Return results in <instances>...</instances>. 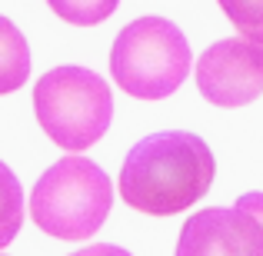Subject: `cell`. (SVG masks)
I'll return each instance as SVG.
<instances>
[{"label":"cell","mask_w":263,"mask_h":256,"mask_svg":"<svg viewBox=\"0 0 263 256\" xmlns=\"http://www.w3.org/2000/svg\"><path fill=\"white\" fill-rule=\"evenodd\" d=\"M217 160L203 136L186 130L150 133L127 153L120 167L123 203L147 216H174L206 196Z\"/></svg>","instance_id":"obj_1"},{"label":"cell","mask_w":263,"mask_h":256,"mask_svg":"<svg viewBox=\"0 0 263 256\" xmlns=\"http://www.w3.org/2000/svg\"><path fill=\"white\" fill-rule=\"evenodd\" d=\"M114 206V183L93 160L73 153L40 173L30 190V220L53 240L80 243L103 226Z\"/></svg>","instance_id":"obj_2"},{"label":"cell","mask_w":263,"mask_h":256,"mask_svg":"<svg viewBox=\"0 0 263 256\" xmlns=\"http://www.w3.org/2000/svg\"><path fill=\"white\" fill-rule=\"evenodd\" d=\"M33 113L60 150L84 153L110 130L114 93L87 67H53L33 84Z\"/></svg>","instance_id":"obj_3"},{"label":"cell","mask_w":263,"mask_h":256,"mask_svg":"<svg viewBox=\"0 0 263 256\" xmlns=\"http://www.w3.org/2000/svg\"><path fill=\"white\" fill-rule=\"evenodd\" d=\"M110 73L123 93L137 100H163L177 93L190 73V44L170 20L137 17L110 47Z\"/></svg>","instance_id":"obj_4"},{"label":"cell","mask_w":263,"mask_h":256,"mask_svg":"<svg viewBox=\"0 0 263 256\" xmlns=\"http://www.w3.org/2000/svg\"><path fill=\"white\" fill-rule=\"evenodd\" d=\"M174 256H263V193L186 216Z\"/></svg>","instance_id":"obj_5"},{"label":"cell","mask_w":263,"mask_h":256,"mask_svg":"<svg viewBox=\"0 0 263 256\" xmlns=\"http://www.w3.org/2000/svg\"><path fill=\"white\" fill-rule=\"evenodd\" d=\"M200 96L213 107H247L263 93V47L247 37L210 44L197 60Z\"/></svg>","instance_id":"obj_6"},{"label":"cell","mask_w":263,"mask_h":256,"mask_svg":"<svg viewBox=\"0 0 263 256\" xmlns=\"http://www.w3.org/2000/svg\"><path fill=\"white\" fill-rule=\"evenodd\" d=\"M30 77V47L13 20L0 17V96L20 90Z\"/></svg>","instance_id":"obj_7"},{"label":"cell","mask_w":263,"mask_h":256,"mask_svg":"<svg viewBox=\"0 0 263 256\" xmlns=\"http://www.w3.org/2000/svg\"><path fill=\"white\" fill-rule=\"evenodd\" d=\"M20 226H24V186L13 176V170L0 160V250L13 243Z\"/></svg>","instance_id":"obj_8"},{"label":"cell","mask_w":263,"mask_h":256,"mask_svg":"<svg viewBox=\"0 0 263 256\" xmlns=\"http://www.w3.org/2000/svg\"><path fill=\"white\" fill-rule=\"evenodd\" d=\"M50 10L57 13L64 24L73 27H97L120 7V0H47Z\"/></svg>","instance_id":"obj_9"},{"label":"cell","mask_w":263,"mask_h":256,"mask_svg":"<svg viewBox=\"0 0 263 256\" xmlns=\"http://www.w3.org/2000/svg\"><path fill=\"white\" fill-rule=\"evenodd\" d=\"M240 37L263 47V0H217Z\"/></svg>","instance_id":"obj_10"},{"label":"cell","mask_w":263,"mask_h":256,"mask_svg":"<svg viewBox=\"0 0 263 256\" xmlns=\"http://www.w3.org/2000/svg\"><path fill=\"white\" fill-rule=\"evenodd\" d=\"M70 256H134V253L123 250V246H114V243H90V246H84V250H77Z\"/></svg>","instance_id":"obj_11"}]
</instances>
